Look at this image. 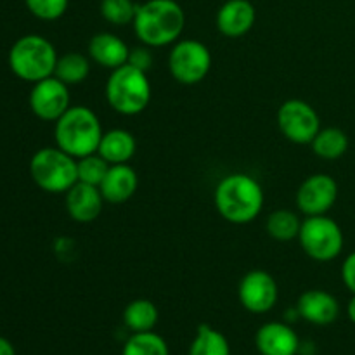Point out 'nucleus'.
Wrapping results in <instances>:
<instances>
[{
	"mask_svg": "<svg viewBox=\"0 0 355 355\" xmlns=\"http://www.w3.org/2000/svg\"><path fill=\"white\" fill-rule=\"evenodd\" d=\"M263 189L248 173H229L217 184L214 203L222 218L236 225L250 224L263 208Z\"/></svg>",
	"mask_w": 355,
	"mask_h": 355,
	"instance_id": "f257e3e1",
	"label": "nucleus"
},
{
	"mask_svg": "<svg viewBox=\"0 0 355 355\" xmlns=\"http://www.w3.org/2000/svg\"><path fill=\"white\" fill-rule=\"evenodd\" d=\"M132 26L142 45L165 47L180 38L186 26V14L175 0H146L137 6Z\"/></svg>",
	"mask_w": 355,
	"mask_h": 355,
	"instance_id": "f03ea898",
	"label": "nucleus"
},
{
	"mask_svg": "<svg viewBox=\"0 0 355 355\" xmlns=\"http://www.w3.org/2000/svg\"><path fill=\"white\" fill-rule=\"evenodd\" d=\"M103 134L99 116L87 106H71L54 123L55 146L76 159L97 153Z\"/></svg>",
	"mask_w": 355,
	"mask_h": 355,
	"instance_id": "7ed1b4c3",
	"label": "nucleus"
},
{
	"mask_svg": "<svg viewBox=\"0 0 355 355\" xmlns=\"http://www.w3.org/2000/svg\"><path fill=\"white\" fill-rule=\"evenodd\" d=\"M58 58V51L49 38L31 33L14 42L7 55V62L17 78L28 83H37L54 76Z\"/></svg>",
	"mask_w": 355,
	"mask_h": 355,
	"instance_id": "20e7f679",
	"label": "nucleus"
},
{
	"mask_svg": "<svg viewBox=\"0 0 355 355\" xmlns=\"http://www.w3.org/2000/svg\"><path fill=\"white\" fill-rule=\"evenodd\" d=\"M104 92L107 104L123 116H135L151 103V83L148 73L128 62L111 71Z\"/></svg>",
	"mask_w": 355,
	"mask_h": 355,
	"instance_id": "39448f33",
	"label": "nucleus"
},
{
	"mask_svg": "<svg viewBox=\"0 0 355 355\" xmlns=\"http://www.w3.org/2000/svg\"><path fill=\"white\" fill-rule=\"evenodd\" d=\"M30 175L42 191L51 194H61L78 182L76 158L62 149L42 148L31 156Z\"/></svg>",
	"mask_w": 355,
	"mask_h": 355,
	"instance_id": "423d86ee",
	"label": "nucleus"
},
{
	"mask_svg": "<svg viewBox=\"0 0 355 355\" xmlns=\"http://www.w3.org/2000/svg\"><path fill=\"white\" fill-rule=\"evenodd\" d=\"M297 239L305 255L322 263L340 257L345 245L342 227L328 215H314L302 220Z\"/></svg>",
	"mask_w": 355,
	"mask_h": 355,
	"instance_id": "0eeeda50",
	"label": "nucleus"
},
{
	"mask_svg": "<svg viewBox=\"0 0 355 355\" xmlns=\"http://www.w3.org/2000/svg\"><path fill=\"white\" fill-rule=\"evenodd\" d=\"M168 69L173 80L182 85H196L207 78L211 69L210 49L194 38L177 40L170 51Z\"/></svg>",
	"mask_w": 355,
	"mask_h": 355,
	"instance_id": "6e6552de",
	"label": "nucleus"
},
{
	"mask_svg": "<svg viewBox=\"0 0 355 355\" xmlns=\"http://www.w3.org/2000/svg\"><path fill=\"white\" fill-rule=\"evenodd\" d=\"M276 120L281 134L295 144H311L321 130L318 111L302 99L284 101L277 110Z\"/></svg>",
	"mask_w": 355,
	"mask_h": 355,
	"instance_id": "1a4fd4ad",
	"label": "nucleus"
},
{
	"mask_svg": "<svg viewBox=\"0 0 355 355\" xmlns=\"http://www.w3.org/2000/svg\"><path fill=\"white\" fill-rule=\"evenodd\" d=\"M28 103H30V110L35 116L55 123L71 107L69 87L55 76H49V78L33 83Z\"/></svg>",
	"mask_w": 355,
	"mask_h": 355,
	"instance_id": "9d476101",
	"label": "nucleus"
},
{
	"mask_svg": "<svg viewBox=\"0 0 355 355\" xmlns=\"http://www.w3.org/2000/svg\"><path fill=\"white\" fill-rule=\"evenodd\" d=\"M238 297L243 307L252 314H267L276 307L279 288L266 270H250L239 281Z\"/></svg>",
	"mask_w": 355,
	"mask_h": 355,
	"instance_id": "9b49d317",
	"label": "nucleus"
},
{
	"mask_svg": "<svg viewBox=\"0 0 355 355\" xmlns=\"http://www.w3.org/2000/svg\"><path fill=\"white\" fill-rule=\"evenodd\" d=\"M338 184L328 173H314L300 184L297 191V207L307 217L326 215L336 203Z\"/></svg>",
	"mask_w": 355,
	"mask_h": 355,
	"instance_id": "f8f14e48",
	"label": "nucleus"
},
{
	"mask_svg": "<svg viewBox=\"0 0 355 355\" xmlns=\"http://www.w3.org/2000/svg\"><path fill=\"white\" fill-rule=\"evenodd\" d=\"M103 207L104 198L97 186L76 182L66 191V211L78 224H90L96 220Z\"/></svg>",
	"mask_w": 355,
	"mask_h": 355,
	"instance_id": "ddd939ff",
	"label": "nucleus"
},
{
	"mask_svg": "<svg viewBox=\"0 0 355 355\" xmlns=\"http://www.w3.org/2000/svg\"><path fill=\"white\" fill-rule=\"evenodd\" d=\"M255 347L260 355H297L300 340L286 322H266L255 335Z\"/></svg>",
	"mask_w": 355,
	"mask_h": 355,
	"instance_id": "4468645a",
	"label": "nucleus"
},
{
	"mask_svg": "<svg viewBox=\"0 0 355 355\" xmlns=\"http://www.w3.org/2000/svg\"><path fill=\"white\" fill-rule=\"evenodd\" d=\"M257 19V10L250 0H227L218 9L215 23L224 37L239 38L248 33Z\"/></svg>",
	"mask_w": 355,
	"mask_h": 355,
	"instance_id": "2eb2a0df",
	"label": "nucleus"
},
{
	"mask_svg": "<svg viewBox=\"0 0 355 355\" xmlns=\"http://www.w3.org/2000/svg\"><path fill=\"white\" fill-rule=\"evenodd\" d=\"M297 312L302 319L315 326H328L340 315V304L324 290H307L297 302Z\"/></svg>",
	"mask_w": 355,
	"mask_h": 355,
	"instance_id": "dca6fc26",
	"label": "nucleus"
},
{
	"mask_svg": "<svg viewBox=\"0 0 355 355\" xmlns=\"http://www.w3.org/2000/svg\"><path fill=\"white\" fill-rule=\"evenodd\" d=\"M137 187L139 177L135 170L127 163H120V165H110L99 189L104 201L111 205H121L134 196Z\"/></svg>",
	"mask_w": 355,
	"mask_h": 355,
	"instance_id": "f3484780",
	"label": "nucleus"
},
{
	"mask_svg": "<svg viewBox=\"0 0 355 355\" xmlns=\"http://www.w3.org/2000/svg\"><path fill=\"white\" fill-rule=\"evenodd\" d=\"M128 54H130L128 45L114 33L103 31V33L94 35L89 42V58L96 64L111 69V71L127 64Z\"/></svg>",
	"mask_w": 355,
	"mask_h": 355,
	"instance_id": "a211bd4d",
	"label": "nucleus"
},
{
	"mask_svg": "<svg viewBox=\"0 0 355 355\" xmlns=\"http://www.w3.org/2000/svg\"><path fill=\"white\" fill-rule=\"evenodd\" d=\"M135 151H137L135 137L125 128H113V130L104 132L103 137H101L99 148H97V153L110 165L128 163L134 158Z\"/></svg>",
	"mask_w": 355,
	"mask_h": 355,
	"instance_id": "6ab92c4d",
	"label": "nucleus"
},
{
	"mask_svg": "<svg viewBox=\"0 0 355 355\" xmlns=\"http://www.w3.org/2000/svg\"><path fill=\"white\" fill-rule=\"evenodd\" d=\"M158 318V309L148 298H137L130 302L123 311V322L132 333L153 331Z\"/></svg>",
	"mask_w": 355,
	"mask_h": 355,
	"instance_id": "aec40b11",
	"label": "nucleus"
},
{
	"mask_svg": "<svg viewBox=\"0 0 355 355\" xmlns=\"http://www.w3.org/2000/svg\"><path fill=\"white\" fill-rule=\"evenodd\" d=\"M312 151L322 159H338L349 149V135L336 127L321 128L314 141L311 142Z\"/></svg>",
	"mask_w": 355,
	"mask_h": 355,
	"instance_id": "412c9836",
	"label": "nucleus"
},
{
	"mask_svg": "<svg viewBox=\"0 0 355 355\" xmlns=\"http://www.w3.org/2000/svg\"><path fill=\"white\" fill-rule=\"evenodd\" d=\"M90 73V59L80 52H66L59 55L54 76L66 85H78L85 82Z\"/></svg>",
	"mask_w": 355,
	"mask_h": 355,
	"instance_id": "4be33fe9",
	"label": "nucleus"
},
{
	"mask_svg": "<svg viewBox=\"0 0 355 355\" xmlns=\"http://www.w3.org/2000/svg\"><path fill=\"white\" fill-rule=\"evenodd\" d=\"M189 355H231V345L218 329L200 324L189 347Z\"/></svg>",
	"mask_w": 355,
	"mask_h": 355,
	"instance_id": "5701e85b",
	"label": "nucleus"
},
{
	"mask_svg": "<svg viewBox=\"0 0 355 355\" xmlns=\"http://www.w3.org/2000/svg\"><path fill=\"white\" fill-rule=\"evenodd\" d=\"M302 220L295 211L291 210H276L267 218L266 229L269 236L276 241H291L298 238Z\"/></svg>",
	"mask_w": 355,
	"mask_h": 355,
	"instance_id": "b1692460",
	"label": "nucleus"
},
{
	"mask_svg": "<svg viewBox=\"0 0 355 355\" xmlns=\"http://www.w3.org/2000/svg\"><path fill=\"white\" fill-rule=\"evenodd\" d=\"M121 355H170L168 343L155 331L132 333L125 342Z\"/></svg>",
	"mask_w": 355,
	"mask_h": 355,
	"instance_id": "393cba45",
	"label": "nucleus"
},
{
	"mask_svg": "<svg viewBox=\"0 0 355 355\" xmlns=\"http://www.w3.org/2000/svg\"><path fill=\"white\" fill-rule=\"evenodd\" d=\"M137 3L134 0H103L101 16L113 26H127L134 23Z\"/></svg>",
	"mask_w": 355,
	"mask_h": 355,
	"instance_id": "a878e982",
	"label": "nucleus"
},
{
	"mask_svg": "<svg viewBox=\"0 0 355 355\" xmlns=\"http://www.w3.org/2000/svg\"><path fill=\"white\" fill-rule=\"evenodd\" d=\"M107 170H110V163L99 155L83 156V158L76 159V172H78V182L90 184V186H101L103 179L106 177Z\"/></svg>",
	"mask_w": 355,
	"mask_h": 355,
	"instance_id": "bb28decb",
	"label": "nucleus"
},
{
	"mask_svg": "<svg viewBox=\"0 0 355 355\" xmlns=\"http://www.w3.org/2000/svg\"><path fill=\"white\" fill-rule=\"evenodd\" d=\"M24 3L37 19L55 21L64 16L69 0H24Z\"/></svg>",
	"mask_w": 355,
	"mask_h": 355,
	"instance_id": "cd10ccee",
	"label": "nucleus"
},
{
	"mask_svg": "<svg viewBox=\"0 0 355 355\" xmlns=\"http://www.w3.org/2000/svg\"><path fill=\"white\" fill-rule=\"evenodd\" d=\"M151 47L148 45H142V47L130 49V54H128V64L135 66L137 69H142V71L148 73V69L153 66V54L149 51Z\"/></svg>",
	"mask_w": 355,
	"mask_h": 355,
	"instance_id": "c85d7f7f",
	"label": "nucleus"
},
{
	"mask_svg": "<svg viewBox=\"0 0 355 355\" xmlns=\"http://www.w3.org/2000/svg\"><path fill=\"white\" fill-rule=\"evenodd\" d=\"M342 281L349 291L355 295V252L347 255V259L342 263Z\"/></svg>",
	"mask_w": 355,
	"mask_h": 355,
	"instance_id": "c756f323",
	"label": "nucleus"
},
{
	"mask_svg": "<svg viewBox=\"0 0 355 355\" xmlns=\"http://www.w3.org/2000/svg\"><path fill=\"white\" fill-rule=\"evenodd\" d=\"M0 355H16V349L7 338L0 336Z\"/></svg>",
	"mask_w": 355,
	"mask_h": 355,
	"instance_id": "7c9ffc66",
	"label": "nucleus"
},
{
	"mask_svg": "<svg viewBox=\"0 0 355 355\" xmlns=\"http://www.w3.org/2000/svg\"><path fill=\"white\" fill-rule=\"evenodd\" d=\"M347 315H349L350 321L355 324V295H352V298L349 300V305H347Z\"/></svg>",
	"mask_w": 355,
	"mask_h": 355,
	"instance_id": "2f4dec72",
	"label": "nucleus"
}]
</instances>
